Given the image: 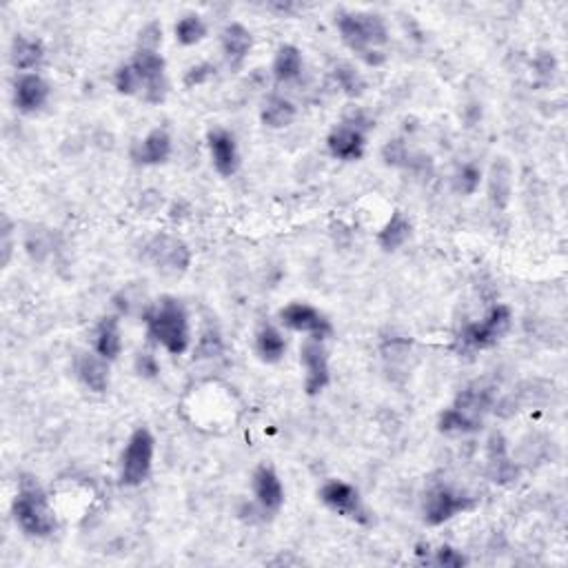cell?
<instances>
[{
  "label": "cell",
  "mask_w": 568,
  "mask_h": 568,
  "mask_svg": "<svg viewBox=\"0 0 568 568\" xmlns=\"http://www.w3.org/2000/svg\"><path fill=\"white\" fill-rule=\"evenodd\" d=\"M149 335L174 356L187 351L189 323L187 311L176 297H162L144 315Z\"/></svg>",
  "instance_id": "obj_1"
},
{
  "label": "cell",
  "mask_w": 568,
  "mask_h": 568,
  "mask_svg": "<svg viewBox=\"0 0 568 568\" xmlns=\"http://www.w3.org/2000/svg\"><path fill=\"white\" fill-rule=\"evenodd\" d=\"M338 30L344 45L360 54L369 65H380L384 60V56L375 51L378 45L386 43V27L380 16L362 12L340 13Z\"/></svg>",
  "instance_id": "obj_2"
},
{
  "label": "cell",
  "mask_w": 568,
  "mask_h": 568,
  "mask_svg": "<svg viewBox=\"0 0 568 568\" xmlns=\"http://www.w3.org/2000/svg\"><path fill=\"white\" fill-rule=\"evenodd\" d=\"M13 518L27 535L34 538H47L56 529L54 511L39 484H22L13 500Z\"/></svg>",
  "instance_id": "obj_3"
},
{
  "label": "cell",
  "mask_w": 568,
  "mask_h": 568,
  "mask_svg": "<svg viewBox=\"0 0 568 568\" xmlns=\"http://www.w3.org/2000/svg\"><path fill=\"white\" fill-rule=\"evenodd\" d=\"M491 391L484 386H471L462 391L451 409L440 416V428L444 433H473L482 425V417L491 409Z\"/></svg>",
  "instance_id": "obj_4"
},
{
  "label": "cell",
  "mask_w": 568,
  "mask_h": 568,
  "mask_svg": "<svg viewBox=\"0 0 568 568\" xmlns=\"http://www.w3.org/2000/svg\"><path fill=\"white\" fill-rule=\"evenodd\" d=\"M153 449H156V442H153V435L149 433V428H136L133 435L129 437L127 449L123 453L120 482L125 486H138V484H142L149 478L153 462Z\"/></svg>",
  "instance_id": "obj_5"
},
{
  "label": "cell",
  "mask_w": 568,
  "mask_h": 568,
  "mask_svg": "<svg viewBox=\"0 0 568 568\" xmlns=\"http://www.w3.org/2000/svg\"><path fill=\"white\" fill-rule=\"evenodd\" d=\"M511 324V309L504 305H497L488 311L482 323H473L460 333V342L467 349H488L497 342Z\"/></svg>",
  "instance_id": "obj_6"
},
{
  "label": "cell",
  "mask_w": 568,
  "mask_h": 568,
  "mask_svg": "<svg viewBox=\"0 0 568 568\" xmlns=\"http://www.w3.org/2000/svg\"><path fill=\"white\" fill-rule=\"evenodd\" d=\"M473 506L471 497L462 495V493L453 491L449 486H437L433 491H428L426 502H425V520L426 524L440 526L444 521H449L455 515L464 513Z\"/></svg>",
  "instance_id": "obj_7"
},
{
  "label": "cell",
  "mask_w": 568,
  "mask_h": 568,
  "mask_svg": "<svg viewBox=\"0 0 568 568\" xmlns=\"http://www.w3.org/2000/svg\"><path fill=\"white\" fill-rule=\"evenodd\" d=\"M132 67L142 81V94L147 102H160L165 98V60L158 51L141 49L132 60Z\"/></svg>",
  "instance_id": "obj_8"
},
{
  "label": "cell",
  "mask_w": 568,
  "mask_h": 568,
  "mask_svg": "<svg viewBox=\"0 0 568 568\" xmlns=\"http://www.w3.org/2000/svg\"><path fill=\"white\" fill-rule=\"evenodd\" d=\"M320 500L329 506V509L335 511V513L344 515L349 520H356L366 524L369 518H366V509L360 500V493L351 486V484L342 482V479H331V482L324 484L320 488Z\"/></svg>",
  "instance_id": "obj_9"
},
{
  "label": "cell",
  "mask_w": 568,
  "mask_h": 568,
  "mask_svg": "<svg viewBox=\"0 0 568 568\" xmlns=\"http://www.w3.org/2000/svg\"><path fill=\"white\" fill-rule=\"evenodd\" d=\"M280 320L284 327L293 329V331L311 333L315 340H324L333 331L329 320L324 318L318 309H314V306L309 305H302V302H293V305L284 306L280 311Z\"/></svg>",
  "instance_id": "obj_10"
},
{
  "label": "cell",
  "mask_w": 568,
  "mask_h": 568,
  "mask_svg": "<svg viewBox=\"0 0 568 568\" xmlns=\"http://www.w3.org/2000/svg\"><path fill=\"white\" fill-rule=\"evenodd\" d=\"M300 360L306 369V393L318 395L329 384V357L323 340H306L300 349Z\"/></svg>",
  "instance_id": "obj_11"
},
{
  "label": "cell",
  "mask_w": 568,
  "mask_h": 568,
  "mask_svg": "<svg viewBox=\"0 0 568 568\" xmlns=\"http://www.w3.org/2000/svg\"><path fill=\"white\" fill-rule=\"evenodd\" d=\"M365 132L366 129L357 127V125H353L351 120H347V123H342L340 127H335L331 132V136H329V151H331L333 158H338V160H360L362 153H365Z\"/></svg>",
  "instance_id": "obj_12"
},
{
  "label": "cell",
  "mask_w": 568,
  "mask_h": 568,
  "mask_svg": "<svg viewBox=\"0 0 568 568\" xmlns=\"http://www.w3.org/2000/svg\"><path fill=\"white\" fill-rule=\"evenodd\" d=\"M149 254H151L156 267L162 269V271L178 273L185 271L189 264V249L180 240H174V237H156L151 246H149Z\"/></svg>",
  "instance_id": "obj_13"
},
{
  "label": "cell",
  "mask_w": 568,
  "mask_h": 568,
  "mask_svg": "<svg viewBox=\"0 0 568 568\" xmlns=\"http://www.w3.org/2000/svg\"><path fill=\"white\" fill-rule=\"evenodd\" d=\"M49 98V85L39 76V73H22L16 81V90H13V102L22 114H34L40 107L47 102Z\"/></svg>",
  "instance_id": "obj_14"
},
{
  "label": "cell",
  "mask_w": 568,
  "mask_h": 568,
  "mask_svg": "<svg viewBox=\"0 0 568 568\" xmlns=\"http://www.w3.org/2000/svg\"><path fill=\"white\" fill-rule=\"evenodd\" d=\"M209 151L213 167L220 176H234L237 169V147L234 136L225 129H213L209 133Z\"/></svg>",
  "instance_id": "obj_15"
},
{
  "label": "cell",
  "mask_w": 568,
  "mask_h": 568,
  "mask_svg": "<svg viewBox=\"0 0 568 568\" xmlns=\"http://www.w3.org/2000/svg\"><path fill=\"white\" fill-rule=\"evenodd\" d=\"M254 493L264 511H278L284 502V488L271 467H258L254 473Z\"/></svg>",
  "instance_id": "obj_16"
},
{
  "label": "cell",
  "mask_w": 568,
  "mask_h": 568,
  "mask_svg": "<svg viewBox=\"0 0 568 568\" xmlns=\"http://www.w3.org/2000/svg\"><path fill=\"white\" fill-rule=\"evenodd\" d=\"M138 165H160L171 156V138L165 129H153L132 151Z\"/></svg>",
  "instance_id": "obj_17"
},
{
  "label": "cell",
  "mask_w": 568,
  "mask_h": 568,
  "mask_svg": "<svg viewBox=\"0 0 568 568\" xmlns=\"http://www.w3.org/2000/svg\"><path fill=\"white\" fill-rule=\"evenodd\" d=\"M78 378L82 380V384L87 389L96 391V393H102V391L109 386V366H107V360L102 356H94V353H82L78 357Z\"/></svg>",
  "instance_id": "obj_18"
},
{
  "label": "cell",
  "mask_w": 568,
  "mask_h": 568,
  "mask_svg": "<svg viewBox=\"0 0 568 568\" xmlns=\"http://www.w3.org/2000/svg\"><path fill=\"white\" fill-rule=\"evenodd\" d=\"M251 45H254L251 31L245 25H240V22H234V25H229L222 31V51H225L231 67H240L245 63Z\"/></svg>",
  "instance_id": "obj_19"
},
{
  "label": "cell",
  "mask_w": 568,
  "mask_h": 568,
  "mask_svg": "<svg viewBox=\"0 0 568 568\" xmlns=\"http://www.w3.org/2000/svg\"><path fill=\"white\" fill-rule=\"evenodd\" d=\"M45 58V49L39 40H31L27 36H16L12 45V63L21 72L31 73Z\"/></svg>",
  "instance_id": "obj_20"
},
{
  "label": "cell",
  "mask_w": 568,
  "mask_h": 568,
  "mask_svg": "<svg viewBox=\"0 0 568 568\" xmlns=\"http://www.w3.org/2000/svg\"><path fill=\"white\" fill-rule=\"evenodd\" d=\"M120 349H123V340H120L118 320L105 318L96 331V353L105 360H114L120 356Z\"/></svg>",
  "instance_id": "obj_21"
},
{
  "label": "cell",
  "mask_w": 568,
  "mask_h": 568,
  "mask_svg": "<svg viewBox=\"0 0 568 568\" xmlns=\"http://www.w3.org/2000/svg\"><path fill=\"white\" fill-rule=\"evenodd\" d=\"M260 118L267 127L271 129H282L287 125H291V120L296 118V107L287 100V98L271 96L264 102L262 111H260Z\"/></svg>",
  "instance_id": "obj_22"
},
{
  "label": "cell",
  "mask_w": 568,
  "mask_h": 568,
  "mask_svg": "<svg viewBox=\"0 0 568 568\" xmlns=\"http://www.w3.org/2000/svg\"><path fill=\"white\" fill-rule=\"evenodd\" d=\"M302 72V54L293 45H284L278 49L276 60H273V76L278 82L296 81Z\"/></svg>",
  "instance_id": "obj_23"
},
{
  "label": "cell",
  "mask_w": 568,
  "mask_h": 568,
  "mask_svg": "<svg viewBox=\"0 0 568 568\" xmlns=\"http://www.w3.org/2000/svg\"><path fill=\"white\" fill-rule=\"evenodd\" d=\"M409 234H411V225H409V220L404 218L402 211H393V216H391V220L386 222L384 229L380 231V246L384 251H395L400 249V246L407 242Z\"/></svg>",
  "instance_id": "obj_24"
},
{
  "label": "cell",
  "mask_w": 568,
  "mask_h": 568,
  "mask_svg": "<svg viewBox=\"0 0 568 568\" xmlns=\"http://www.w3.org/2000/svg\"><path fill=\"white\" fill-rule=\"evenodd\" d=\"M491 478L493 482H509L515 478V467L506 458V446L502 435H493L491 440Z\"/></svg>",
  "instance_id": "obj_25"
},
{
  "label": "cell",
  "mask_w": 568,
  "mask_h": 568,
  "mask_svg": "<svg viewBox=\"0 0 568 568\" xmlns=\"http://www.w3.org/2000/svg\"><path fill=\"white\" fill-rule=\"evenodd\" d=\"M287 351L282 333L276 327H262L258 333V353L264 362H278Z\"/></svg>",
  "instance_id": "obj_26"
},
{
  "label": "cell",
  "mask_w": 568,
  "mask_h": 568,
  "mask_svg": "<svg viewBox=\"0 0 568 568\" xmlns=\"http://www.w3.org/2000/svg\"><path fill=\"white\" fill-rule=\"evenodd\" d=\"M333 78L340 85V90H342L347 96H360L362 91H365V81H362V76L356 72L353 65L349 63L338 65V67L333 69Z\"/></svg>",
  "instance_id": "obj_27"
},
{
  "label": "cell",
  "mask_w": 568,
  "mask_h": 568,
  "mask_svg": "<svg viewBox=\"0 0 568 568\" xmlns=\"http://www.w3.org/2000/svg\"><path fill=\"white\" fill-rule=\"evenodd\" d=\"M204 34H207V27H204V22L200 21L198 16H194V13L185 16L183 21L176 25V39L183 45L200 43V40L204 39Z\"/></svg>",
  "instance_id": "obj_28"
},
{
  "label": "cell",
  "mask_w": 568,
  "mask_h": 568,
  "mask_svg": "<svg viewBox=\"0 0 568 568\" xmlns=\"http://www.w3.org/2000/svg\"><path fill=\"white\" fill-rule=\"evenodd\" d=\"M114 82H116V90H118L120 94L125 96L142 94V81L136 73V69L132 67V63L125 65V67H120L118 72H116Z\"/></svg>",
  "instance_id": "obj_29"
},
{
  "label": "cell",
  "mask_w": 568,
  "mask_h": 568,
  "mask_svg": "<svg viewBox=\"0 0 568 568\" xmlns=\"http://www.w3.org/2000/svg\"><path fill=\"white\" fill-rule=\"evenodd\" d=\"M479 178H482V174H479L478 167L464 165L462 169H460L458 178H455V189L462 191V194H467V195H471L479 187Z\"/></svg>",
  "instance_id": "obj_30"
},
{
  "label": "cell",
  "mask_w": 568,
  "mask_h": 568,
  "mask_svg": "<svg viewBox=\"0 0 568 568\" xmlns=\"http://www.w3.org/2000/svg\"><path fill=\"white\" fill-rule=\"evenodd\" d=\"M433 564L437 566H444V568H460L467 564V557L462 555L460 551L451 546H442L435 551V557H433Z\"/></svg>",
  "instance_id": "obj_31"
},
{
  "label": "cell",
  "mask_w": 568,
  "mask_h": 568,
  "mask_svg": "<svg viewBox=\"0 0 568 568\" xmlns=\"http://www.w3.org/2000/svg\"><path fill=\"white\" fill-rule=\"evenodd\" d=\"M382 156H384L386 165H391V167L407 165V160H409V151H407V147H404L402 141L386 142V147L382 149Z\"/></svg>",
  "instance_id": "obj_32"
},
{
  "label": "cell",
  "mask_w": 568,
  "mask_h": 568,
  "mask_svg": "<svg viewBox=\"0 0 568 568\" xmlns=\"http://www.w3.org/2000/svg\"><path fill=\"white\" fill-rule=\"evenodd\" d=\"M213 72H216V69H213V65H209V63L198 65V67H191L187 72V76H185V85L187 87L202 85V82H207L209 78L213 76Z\"/></svg>",
  "instance_id": "obj_33"
},
{
  "label": "cell",
  "mask_w": 568,
  "mask_h": 568,
  "mask_svg": "<svg viewBox=\"0 0 568 568\" xmlns=\"http://www.w3.org/2000/svg\"><path fill=\"white\" fill-rule=\"evenodd\" d=\"M535 69H538V73L542 78H551L553 73H555V58L544 51V54H539L538 58H535Z\"/></svg>",
  "instance_id": "obj_34"
},
{
  "label": "cell",
  "mask_w": 568,
  "mask_h": 568,
  "mask_svg": "<svg viewBox=\"0 0 568 568\" xmlns=\"http://www.w3.org/2000/svg\"><path fill=\"white\" fill-rule=\"evenodd\" d=\"M138 371L144 375H156L158 374V365L151 356H141L138 357Z\"/></svg>",
  "instance_id": "obj_35"
}]
</instances>
